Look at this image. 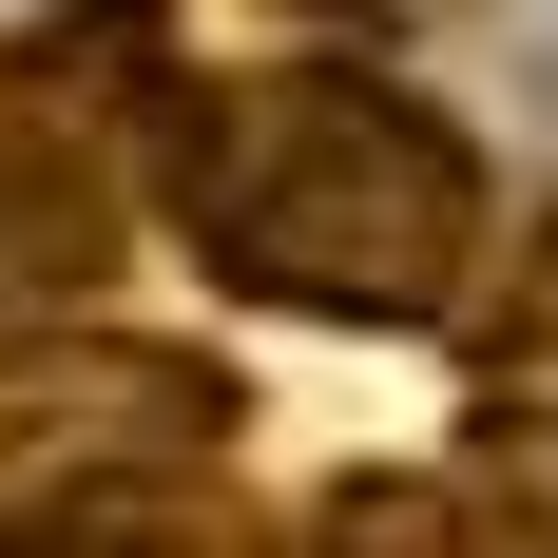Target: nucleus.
<instances>
[{
  "instance_id": "4",
  "label": "nucleus",
  "mask_w": 558,
  "mask_h": 558,
  "mask_svg": "<svg viewBox=\"0 0 558 558\" xmlns=\"http://www.w3.org/2000/svg\"><path fill=\"white\" fill-rule=\"evenodd\" d=\"M444 501H462V539L558 558V366H482V404L444 444Z\"/></svg>"
},
{
  "instance_id": "3",
  "label": "nucleus",
  "mask_w": 558,
  "mask_h": 558,
  "mask_svg": "<svg viewBox=\"0 0 558 558\" xmlns=\"http://www.w3.org/2000/svg\"><path fill=\"white\" fill-rule=\"evenodd\" d=\"M155 97H173V0H39L0 39V155H77L135 193Z\"/></svg>"
},
{
  "instance_id": "7",
  "label": "nucleus",
  "mask_w": 558,
  "mask_h": 558,
  "mask_svg": "<svg viewBox=\"0 0 558 558\" xmlns=\"http://www.w3.org/2000/svg\"><path fill=\"white\" fill-rule=\"evenodd\" d=\"M308 539H347V558H424V539H462V501H444V462H424V482H386V462H347L328 501H308Z\"/></svg>"
},
{
  "instance_id": "2",
  "label": "nucleus",
  "mask_w": 558,
  "mask_h": 558,
  "mask_svg": "<svg viewBox=\"0 0 558 558\" xmlns=\"http://www.w3.org/2000/svg\"><path fill=\"white\" fill-rule=\"evenodd\" d=\"M251 444V366L116 308H0V501H39L77 462H231Z\"/></svg>"
},
{
  "instance_id": "5",
  "label": "nucleus",
  "mask_w": 558,
  "mask_h": 558,
  "mask_svg": "<svg viewBox=\"0 0 558 558\" xmlns=\"http://www.w3.org/2000/svg\"><path fill=\"white\" fill-rule=\"evenodd\" d=\"M135 251V193L77 155H0V308H97V270Z\"/></svg>"
},
{
  "instance_id": "1",
  "label": "nucleus",
  "mask_w": 558,
  "mask_h": 558,
  "mask_svg": "<svg viewBox=\"0 0 558 558\" xmlns=\"http://www.w3.org/2000/svg\"><path fill=\"white\" fill-rule=\"evenodd\" d=\"M135 213H173V251L289 328H444L501 193L462 155V116L404 97L386 58H251V77L173 58L135 135Z\"/></svg>"
},
{
  "instance_id": "6",
  "label": "nucleus",
  "mask_w": 558,
  "mask_h": 558,
  "mask_svg": "<svg viewBox=\"0 0 558 558\" xmlns=\"http://www.w3.org/2000/svg\"><path fill=\"white\" fill-rule=\"evenodd\" d=\"M482 366H558V213H520V231H482V270H462V308H444Z\"/></svg>"
},
{
  "instance_id": "8",
  "label": "nucleus",
  "mask_w": 558,
  "mask_h": 558,
  "mask_svg": "<svg viewBox=\"0 0 558 558\" xmlns=\"http://www.w3.org/2000/svg\"><path fill=\"white\" fill-rule=\"evenodd\" d=\"M308 20H347V0H308Z\"/></svg>"
}]
</instances>
